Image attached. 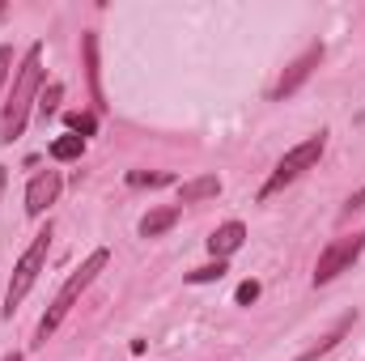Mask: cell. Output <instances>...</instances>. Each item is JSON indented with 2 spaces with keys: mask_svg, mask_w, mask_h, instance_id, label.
<instances>
[{
  "mask_svg": "<svg viewBox=\"0 0 365 361\" xmlns=\"http://www.w3.org/2000/svg\"><path fill=\"white\" fill-rule=\"evenodd\" d=\"M60 98H64V86L60 81H51L47 90L38 93V115L47 119V115H56V106H60Z\"/></svg>",
  "mask_w": 365,
  "mask_h": 361,
  "instance_id": "cell-14",
  "label": "cell"
},
{
  "mask_svg": "<svg viewBox=\"0 0 365 361\" xmlns=\"http://www.w3.org/2000/svg\"><path fill=\"white\" fill-rule=\"evenodd\" d=\"M86 77H90V93H93V106L102 111L106 106V93H102V68H98V34H86Z\"/></svg>",
  "mask_w": 365,
  "mask_h": 361,
  "instance_id": "cell-10",
  "label": "cell"
},
{
  "mask_svg": "<svg viewBox=\"0 0 365 361\" xmlns=\"http://www.w3.org/2000/svg\"><path fill=\"white\" fill-rule=\"evenodd\" d=\"M225 260H217V264H204V268H195V272H187V280H191V285H208V280H221V276H225Z\"/></svg>",
  "mask_w": 365,
  "mask_h": 361,
  "instance_id": "cell-15",
  "label": "cell"
},
{
  "mask_svg": "<svg viewBox=\"0 0 365 361\" xmlns=\"http://www.w3.org/2000/svg\"><path fill=\"white\" fill-rule=\"evenodd\" d=\"M242 238H247L242 221H225V225H217V230L208 234V251H212L217 260H230V255L242 247Z\"/></svg>",
  "mask_w": 365,
  "mask_h": 361,
  "instance_id": "cell-8",
  "label": "cell"
},
{
  "mask_svg": "<svg viewBox=\"0 0 365 361\" xmlns=\"http://www.w3.org/2000/svg\"><path fill=\"white\" fill-rule=\"evenodd\" d=\"M86 153V141L81 136H60V141H51V158L56 162H77Z\"/></svg>",
  "mask_w": 365,
  "mask_h": 361,
  "instance_id": "cell-13",
  "label": "cell"
},
{
  "mask_svg": "<svg viewBox=\"0 0 365 361\" xmlns=\"http://www.w3.org/2000/svg\"><path fill=\"white\" fill-rule=\"evenodd\" d=\"M353 323H357V315H344V319H340V323H336V327H331V332H327V336H323V340H319L314 349H310V353H302L297 361H319L323 353H327V349H336V345H340V340L349 336V327H353Z\"/></svg>",
  "mask_w": 365,
  "mask_h": 361,
  "instance_id": "cell-12",
  "label": "cell"
},
{
  "mask_svg": "<svg viewBox=\"0 0 365 361\" xmlns=\"http://www.w3.org/2000/svg\"><path fill=\"white\" fill-rule=\"evenodd\" d=\"M9 68H13V47H0V90L9 81Z\"/></svg>",
  "mask_w": 365,
  "mask_h": 361,
  "instance_id": "cell-19",
  "label": "cell"
},
{
  "mask_svg": "<svg viewBox=\"0 0 365 361\" xmlns=\"http://www.w3.org/2000/svg\"><path fill=\"white\" fill-rule=\"evenodd\" d=\"M60 175L56 171H43V175H34V179L26 183V213L30 217H43L56 200H60Z\"/></svg>",
  "mask_w": 365,
  "mask_h": 361,
  "instance_id": "cell-7",
  "label": "cell"
},
{
  "mask_svg": "<svg viewBox=\"0 0 365 361\" xmlns=\"http://www.w3.org/2000/svg\"><path fill=\"white\" fill-rule=\"evenodd\" d=\"M319 64H323V43L306 47V51H302V56H297V60H293V64L284 68V77L276 81L272 98H276V102H284L289 93H297L302 86H306V81H310V77H314V68H319Z\"/></svg>",
  "mask_w": 365,
  "mask_h": 361,
  "instance_id": "cell-6",
  "label": "cell"
},
{
  "mask_svg": "<svg viewBox=\"0 0 365 361\" xmlns=\"http://www.w3.org/2000/svg\"><path fill=\"white\" fill-rule=\"evenodd\" d=\"M217 195H221L217 175H200V179H187L179 187V204H200V200H217Z\"/></svg>",
  "mask_w": 365,
  "mask_h": 361,
  "instance_id": "cell-9",
  "label": "cell"
},
{
  "mask_svg": "<svg viewBox=\"0 0 365 361\" xmlns=\"http://www.w3.org/2000/svg\"><path fill=\"white\" fill-rule=\"evenodd\" d=\"M128 183H136V187H162V183H170V175H128Z\"/></svg>",
  "mask_w": 365,
  "mask_h": 361,
  "instance_id": "cell-18",
  "label": "cell"
},
{
  "mask_svg": "<svg viewBox=\"0 0 365 361\" xmlns=\"http://www.w3.org/2000/svg\"><path fill=\"white\" fill-rule=\"evenodd\" d=\"M179 204H170V208H153V213H145V217H140V234H145V238H162V234H166V230H170V225H175V221H179Z\"/></svg>",
  "mask_w": 365,
  "mask_h": 361,
  "instance_id": "cell-11",
  "label": "cell"
},
{
  "mask_svg": "<svg viewBox=\"0 0 365 361\" xmlns=\"http://www.w3.org/2000/svg\"><path fill=\"white\" fill-rule=\"evenodd\" d=\"M323 149H327V136L319 132V136H310V141H302L297 149H289L284 158H280V166L272 171V179L264 183V191H259V200H268V195H276L280 187H289L293 179H302L319 158H323Z\"/></svg>",
  "mask_w": 365,
  "mask_h": 361,
  "instance_id": "cell-4",
  "label": "cell"
},
{
  "mask_svg": "<svg viewBox=\"0 0 365 361\" xmlns=\"http://www.w3.org/2000/svg\"><path fill=\"white\" fill-rule=\"evenodd\" d=\"M106 260H110V255L98 247V251H90V255H86V264H81V268L64 280V289L56 293V302L47 306V315H43V323H38V340H34V345H47V336H56V327L68 319V310L77 306V298L90 289L93 280H98V272L106 268Z\"/></svg>",
  "mask_w": 365,
  "mask_h": 361,
  "instance_id": "cell-2",
  "label": "cell"
},
{
  "mask_svg": "<svg viewBox=\"0 0 365 361\" xmlns=\"http://www.w3.org/2000/svg\"><path fill=\"white\" fill-rule=\"evenodd\" d=\"M68 128H73V132H81V141H86V136H93L98 119H93V115H68Z\"/></svg>",
  "mask_w": 365,
  "mask_h": 361,
  "instance_id": "cell-16",
  "label": "cell"
},
{
  "mask_svg": "<svg viewBox=\"0 0 365 361\" xmlns=\"http://www.w3.org/2000/svg\"><path fill=\"white\" fill-rule=\"evenodd\" d=\"M234 298H238V306H247V302H255V298H259V285H255V280H242Z\"/></svg>",
  "mask_w": 365,
  "mask_h": 361,
  "instance_id": "cell-17",
  "label": "cell"
},
{
  "mask_svg": "<svg viewBox=\"0 0 365 361\" xmlns=\"http://www.w3.org/2000/svg\"><path fill=\"white\" fill-rule=\"evenodd\" d=\"M38 90H43V43H34L13 77V90L4 98V111H0V141L13 145L21 132H26V115L30 106L38 102Z\"/></svg>",
  "mask_w": 365,
  "mask_h": 361,
  "instance_id": "cell-1",
  "label": "cell"
},
{
  "mask_svg": "<svg viewBox=\"0 0 365 361\" xmlns=\"http://www.w3.org/2000/svg\"><path fill=\"white\" fill-rule=\"evenodd\" d=\"M4 361H21V353H9V357H4Z\"/></svg>",
  "mask_w": 365,
  "mask_h": 361,
  "instance_id": "cell-20",
  "label": "cell"
},
{
  "mask_svg": "<svg viewBox=\"0 0 365 361\" xmlns=\"http://www.w3.org/2000/svg\"><path fill=\"white\" fill-rule=\"evenodd\" d=\"M361 251H365V230L344 234V238H331V243L323 247L319 264H314V285H327V280H336L340 272H349L353 264H357Z\"/></svg>",
  "mask_w": 365,
  "mask_h": 361,
  "instance_id": "cell-5",
  "label": "cell"
},
{
  "mask_svg": "<svg viewBox=\"0 0 365 361\" xmlns=\"http://www.w3.org/2000/svg\"><path fill=\"white\" fill-rule=\"evenodd\" d=\"M47 251H51V225L43 230V234H34V243L26 247V255L17 260V268H13V280H9V293H4V319H13V310L26 302V293L34 289V280H38V272L47 264Z\"/></svg>",
  "mask_w": 365,
  "mask_h": 361,
  "instance_id": "cell-3",
  "label": "cell"
}]
</instances>
